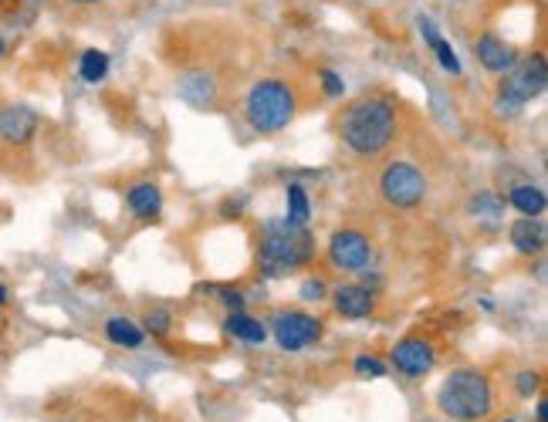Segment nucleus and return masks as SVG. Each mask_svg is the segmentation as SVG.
Instances as JSON below:
<instances>
[{
  "mask_svg": "<svg viewBox=\"0 0 548 422\" xmlns=\"http://www.w3.org/2000/svg\"><path fill=\"white\" fill-rule=\"evenodd\" d=\"M342 146L356 152L362 159L383 156L400 136V102L390 92H369L359 95L339 112L335 122Z\"/></svg>",
  "mask_w": 548,
  "mask_h": 422,
  "instance_id": "1",
  "label": "nucleus"
},
{
  "mask_svg": "<svg viewBox=\"0 0 548 422\" xmlns=\"http://www.w3.org/2000/svg\"><path fill=\"white\" fill-rule=\"evenodd\" d=\"M318 247L308 227H291L285 220H264L258 237V271L268 281L302 271L315 260Z\"/></svg>",
  "mask_w": 548,
  "mask_h": 422,
  "instance_id": "2",
  "label": "nucleus"
},
{
  "mask_svg": "<svg viewBox=\"0 0 548 422\" xmlns=\"http://www.w3.org/2000/svg\"><path fill=\"white\" fill-rule=\"evenodd\" d=\"M298 88L285 75H264L244 95V122L254 136H278L298 115Z\"/></svg>",
  "mask_w": 548,
  "mask_h": 422,
  "instance_id": "3",
  "label": "nucleus"
},
{
  "mask_svg": "<svg viewBox=\"0 0 548 422\" xmlns=\"http://www.w3.org/2000/svg\"><path fill=\"white\" fill-rule=\"evenodd\" d=\"M437 406L457 422H481L494 409V385L477 368H454L437 389Z\"/></svg>",
  "mask_w": 548,
  "mask_h": 422,
  "instance_id": "4",
  "label": "nucleus"
},
{
  "mask_svg": "<svg viewBox=\"0 0 548 422\" xmlns=\"http://www.w3.org/2000/svg\"><path fill=\"white\" fill-rule=\"evenodd\" d=\"M545 85H548V58L545 51L538 48L532 55H521L515 61V68H511L508 75H501L494 109H498V115H505V119H515V115L525 112L528 102H535V98L545 92Z\"/></svg>",
  "mask_w": 548,
  "mask_h": 422,
  "instance_id": "5",
  "label": "nucleus"
},
{
  "mask_svg": "<svg viewBox=\"0 0 548 422\" xmlns=\"http://www.w3.org/2000/svg\"><path fill=\"white\" fill-rule=\"evenodd\" d=\"M376 190L383 196V203L393 206V210H417L430 193V179L417 163H410V159H393V163H386L383 173H379Z\"/></svg>",
  "mask_w": 548,
  "mask_h": 422,
  "instance_id": "6",
  "label": "nucleus"
},
{
  "mask_svg": "<svg viewBox=\"0 0 548 422\" xmlns=\"http://www.w3.org/2000/svg\"><path fill=\"white\" fill-rule=\"evenodd\" d=\"M268 331L274 335V341H278L281 352H305V348H312L322 341L325 321L315 318V314H308V311L285 308L268 321Z\"/></svg>",
  "mask_w": 548,
  "mask_h": 422,
  "instance_id": "7",
  "label": "nucleus"
},
{
  "mask_svg": "<svg viewBox=\"0 0 548 422\" xmlns=\"http://www.w3.org/2000/svg\"><path fill=\"white\" fill-rule=\"evenodd\" d=\"M329 264L342 274H362L373 264V240L359 227H342L329 237Z\"/></svg>",
  "mask_w": 548,
  "mask_h": 422,
  "instance_id": "8",
  "label": "nucleus"
},
{
  "mask_svg": "<svg viewBox=\"0 0 548 422\" xmlns=\"http://www.w3.org/2000/svg\"><path fill=\"white\" fill-rule=\"evenodd\" d=\"M390 365L406 379H423L437 365V345L423 335H406L390 348Z\"/></svg>",
  "mask_w": 548,
  "mask_h": 422,
  "instance_id": "9",
  "label": "nucleus"
},
{
  "mask_svg": "<svg viewBox=\"0 0 548 422\" xmlns=\"http://www.w3.org/2000/svg\"><path fill=\"white\" fill-rule=\"evenodd\" d=\"M41 115L24 102L0 105V142L7 149H28L38 139Z\"/></svg>",
  "mask_w": 548,
  "mask_h": 422,
  "instance_id": "10",
  "label": "nucleus"
},
{
  "mask_svg": "<svg viewBox=\"0 0 548 422\" xmlns=\"http://www.w3.org/2000/svg\"><path fill=\"white\" fill-rule=\"evenodd\" d=\"M474 58H477V65H481L488 75H508L511 68H515V61L521 58V51H518V44L505 38L501 31H481L474 38Z\"/></svg>",
  "mask_w": 548,
  "mask_h": 422,
  "instance_id": "11",
  "label": "nucleus"
},
{
  "mask_svg": "<svg viewBox=\"0 0 548 422\" xmlns=\"http://www.w3.org/2000/svg\"><path fill=\"white\" fill-rule=\"evenodd\" d=\"M176 95H180L183 102L190 105V109L207 112V109H214V105H217V98H220V82H217L214 71H207V68H190V71H183V75L176 78Z\"/></svg>",
  "mask_w": 548,
  "mask_h": 422,
  "instance_id": "12",
  "label": "nucleus"
},
{
  "mask_svg": "<svg viewBox=\"0 0 548 422\" xmlns=\"http://www.w3.org/2000/svg\"><path fill=\"white\" fill-rule=\"evenodd\" d=\"M329 301H332L335 314H339V318H346V321H362V318H369V314L376 311V294H373V287H366V284H339V287H332Z\"/></svg>",
  "mask_w": 548,
  "mask_h": 422,
  "instance_id": "13",
  "label": "nucleus"
},
{
  "mask_svg": "<svg viewBox=\"0 0 548 422\" xmlns=\"http://www.w3.org/2000/svg\"><path fill=\"white\" fill-rule=\"evenodd\" d=\"M417 31H420V38L423 44L433 51V58H437V65L447 71V75H464V65H461V58H457V51H454V44H450L444 34H440L437 28V21L427 14H417Z\"/></svg>",
  "mask_w": 548,
  "mask_h": 422,
  "instance_id": "14",
  "label": "nucleus"
},
{
  "mask_svg": "<svg viewBox=\"0 0 548 422\" xmlns=\"http://www.w3.org/2000/svg\"><path fill=\"white\" fill-rule=\"evenodd\" d=\"M126 206L129 213L136 220H159V213H163V190H159V183L153 179H143V183H132L126 190Z\"/></svg>",
  "mask_w": 548,
  "mask_h": 422,
  "instance_id": "15",
  "label": "nucleus"
},
{
  "mask_svg": "<svg viewBox=\"0 0 548 422\" xmlns=\"http://www.w3.org/2000/svg\"><path fill=\"white\" fill-rule=\"evenodd\" d=\"M508 240H511V247H515L521 257H538L545 250V244H548L542 217H518L508 227Z\"/></svg>",
  "mask_w": 548,
  "mask_h": 422,
  "instance_id": "16",
  "label": "nucleus"
},
{
  "mask_svg": "<svg viewBox=\"0 0 548 422\" xmlns=\"http://www.w3.org/2000/svg\"><path fill=\"white\" fill-rule=\"evenodd\" d=\"M102 331H105V338H109L112 345L126 348V352H136V348H143V341H146L143 325L126 318V314H112V318H105Z\"/></svg>",
  "mask_w": 548,
  "mask_h": 422,
  "instance_id": "17",
  "label": "nucleus"
},
{
  "mask_svg": "<svg viewBox=\"0 0 548 422\" xmlns=\"http://www.w3.org/2000/svg\"><path fill=\"white\" fill-rule=\"evenodd\" d=\"M224 331L231 338L244 341V345H264V341H268V325H264L261 318H254V314H247V311H227Z\"/></svg>",
  "mask_w": 548,
  "mask_h": 422,
  "instance_id": "18",
  "label": "nucleus"
},
{
  "mask_svg": "<svg viewBox=\"0 0 548 422\" xmlns=\"http://www.w3.org/2000/svg\"><path fill=\"white\" fill-rule=\"evenodd\" d=\"M508 206H515L521 217H542L548 206V196L538 183H515L508 190Z\"/></svg>",
  "mask_w": 548,
  "mask_h": 422,
  "instance_id": "19",
  "label": "nucleus"
},
{
  "mask_svg": "<svg viewBox=\"0 0 548 422\" xmlns=\"http://www.w3.org/2000/svg\"><path fill=\"white\" fill-rule=\"evenodd\" d=\"M109 71H112L109 51H102V48H85L82 55H78V78H82L85 85H102L105 78H109Z\"/></svg>",
  "mask_w": 548,
  "mask_h": 422,
  "instance_id": "20",
  "label": "nucleus"
},
{
  "mask_svg": "<svg viewBox=\"0 0 548 422\" xmlns=\"http://www.w3.org/2000/svg\"><path fill=\"white\" fill-rule=\"evenodd\" d=\"M291 227H308L312 220V200H308V190L302 183H288L285 186V217H281Z\"/></svg>",
  "mask_w": 548,
  "mask_h": 422,
  "instance_id": "21",
  "label": "nucleus"
},
{
  "mask_svg": "<svg viewBox=\"0 0 548 422\" xmlns=\"http://www.w3.org/2000/svg\"><path fill=\"white\" fill-rule=\"evenodd\" d=\"M505 210H508V200L498 190H481L471 200V213H474L477 220L501 223V220H505Z\"/></svg>",
  "mask_w": 548,
  "mask_h": 422,
  "instance_id": "22",
  "label": "nucleus"
},
{
  "mask_svg": "<svg viewBox=\"0 0 548 422\" xmlns=\"http://www.w3.org/2000/svg\"><path fill=\"white\" fill-rule=\"evenodd\" d=\"M352 372L359 375V379H383L386 372H390V365L383 362V358H376V355H356L352 358Z\"/></svg>",
  "mask_w": 548,
  "mask_h": 422,
  "instance_id": "23",
  "label": "nucleus"
},
{
  "mask_svg": "<svg viewBox=\"0 0 548 422\" xmlns=\"http://www.w3.org/2000/svg\"><path fill=\"white\" fill-rule=\"evenodd\" d=\"M170 328H173V314L166 311V308H149L146 311L143 331H149V335H156V338H163V335H170Z\"/></svg>",
  "mask_w": 548,
  "mask_h": 422,
  "instance_id": "24",
  "label": "nucleus"
},
{
  "mask_svg": "<svg viewBox=\"0 0 548 422\" xmlns=\"http://www.w3.org/2000/svg\"><path fill=\"white\" fill-rule=\"evenodd\" d=\"M318 88L325 92V98H342L346 95V78L335 68H318Z\"/></svg>",
  "mask_w": 548,
  "mask_h": 422,
  "instance_id": "25",
  "label": "nucleus"
},
{
  "mask_svg": "<svg viewBox=\"0 0 548 422\" xmlns=\"http://www.w3.org/2000/svg\"><path fill=\"white\" fill-rule=\"evenodd\" d=\"M298 298L308 301V304H318V301H325L329 298V284L322 281V277H305L302 284H298Z\"/></svg>",
  "mask_w": 548,
  "mask_h": 422,
  "instance_id": "26",
  "label": "nucleus"
},
{
  "mask_svg": "<svg viewBox=\"0 0 548 422\" xmlns=\"http://www.w3.org/2000/svg\"><path fill=\"white\" fill-rule=\"evenodd\" d=\"M515 389H518L521 399H532V395L542 389V372H535V368H525V372H518Z\"/></svg>",
  "mask_w": 548,
  "mask_h": 422,
  "instance_id": "27",
  "label": "nucleus"
},
{
  "mask_svg": "<svg viewBox=\"0 0 548 422\" xmlns=\"http://www.w3.org/2000/svg\"><path fill=\"white\" fill-rule=\"evenodd\" d=\"M217 294H220V304H224L227 311H244L247 308L244 291H234V287H217Z\"/></svg>",
  "mask_w": 548,
  "mask_h": 422,
  "instance_id": "28",
  "label": "nucleus"
},
{
  "mask_svg": "<svg viewBox=\"0 0 548 422\" xmlns=\"http://www.w3.org/2000/svg\"><path fill=\"white\" fill-rule=\"evenodd\" d=\"M61 4H68V7H78V11H85V7H102L105 0H61Z\"/></svg>",
  "mask_w": 548,
  "mask_h": 422,
  "instance_id": "29",
  "label": "nucleus"
},
{
  "mask_svg": "<svg viewBox=\"0 0 548 422\" xmlns=\"http://www.w3.org/2000/svg\"><path fill=\"white\" fill-rule=\"evenodd\" d=\"M538 422H548V399L538 402Z\"/></svg>",
  "mask_w": 548,
  "mask_h": 422,
  "instance_id": "30",
  "label": "nucleus"
},
{
  "mask_svg": "<svg viewBox=\"0 0 548 422\" xmlns=\"http://www.w3.org/2000/svg\"><path fill=\"white\" fill-rule=\"evenodd\" d=\"M7 298H11V287L0 284V308H4V304H7Z\"/></svg>",
  "mask_w": 548,
  "mask_h": 422,
  "instance_id": "31",
  "label": "nucleus"
},
{
  "mask_svg": "<svg viewBox=\"0 0 548 422\" xmlns=\"http://www.w3.org/2000/svg\"><path fill=\"white\" fill-rule=\"evenodd\" d=\"M17 4H24V7H41L44 0H17Z\"/></svg>",
  "mask_w": 548,
  "mask_h": 422,
  "instance_id": "32",
  "label": "nucleus"
},
{
  "mask_svg": "<svg viewBox=\"0 0 548 422\" xmlns=\"http://www.w3.org/2000/svg\"><path fill=\"white\" fill-rule=\"evenodd\" d=\"M4 55H7V38L0 34V58H4Z\"/></svg>",
  "mask_w": 548,
  "mask_h": 422,
  "instance_id": "33",
  "label": "nucleus"
},
{
  "mask_svg": "<svg viewBox=\"0 0 548 422\" xmlns=\"http://www.w3.org/2000/svg\"><path fill=\"white\" fill-rule=\"evenodd\" d=\"M7 4H11V0H0V11H7Z\"/></svg>",
  "mask_w": 548,
  "mask_h": 422,
  "instance_id": "34",
  "label": "nucleus"
},
{
  "mask_svg": "<svg viewBox=\"0 0 548 422\" xmlns=\"http://www.w3.org/2000/svg\"><path fill=\"white\" fill-rule=\"evenodd\" d=\"M501 422H515V419H501Z\"/></svg>",
  "mask_w": 548,
  "mask_h": 422,
  "instance_id": "35",
  "label": "nucleus"
}]
</instances>
